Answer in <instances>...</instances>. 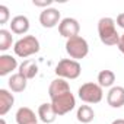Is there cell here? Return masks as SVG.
Instances as JSON below:
<instances>
[{"mask_svg": "<svg viewBox=\"0 0 124 124\" xmlns=\"http://www.w3.org/2000/svg\"><path fill=\"white\" fill-rule=\"evenodd\" d=\"M115 21L112 18H101L98 21V35H99V39L102 44L105 45H118V41H120V34L117 32V28H115Z\"/></svg>", "mask_w": 124, "mask_h": 124, "instance_id": "obj_1", "label": "cell"}, {"mask_svg": "<svg viewBox=\"0 0 124 124\" xmlns=\"http://www.w3.org/2000/svg\"><path fill=\"white\" fill-rule=\"evenodd\" d=\"M54 72H55L57 78L66 79V80H73V79H78L80 76L82 66L79 61H76L73 58H63L58 61Z\"/></svg>", "mask_w": 124, "mask_h": 124, "instance_id": "obj_2", "label": "cell"}, {"mask_svg": "<svg viewBox=\"0 0 124 124\" xmlns=\"http://www.w3.org/2000/svg\"><path fill=\"white\" fill-rule=\"evenodd\" d=\"M39 41L34 35H25L21 39H18L13 45V51L18 57L26 58L29 55H34L39 51Z\"/></svg>", "mask_w": 124, "mask_h": 124, "instance_id": "obj_3", "label": "cell"}, {"mask_svg": "<svg viewBox=\"0 0 124 124\" xmlns=\"http://www.w3.org/2000/svg\"><path fill=\"white\" fill-rule=\"evenodd\" d=\"M66 53L70 55V58L79 61V60L85 58L89 54V44L80 35L73 37V38H69L66 41Z\"/></svg>", "mask_w": 124, "mask_h": 124, "instance_id": "obj_4", "label": "cell"}, {"mask_svg": "<svg viewBox=\"0 0 124 124\" xmlns=\"http://www.w3.org/2000/svg\"><path fill=\"white\" fill-rule=\"evenodd\" d=\"M78 96L85 104H99L102 101V98H104V91L98 83L86 82L79 88Z\"/></svg>", "mask_w": 124, "mask_h": 124, "instance_id": "obj_5", "label": "cell"}, {"mask_svg": "<svg viewBox=\"0 0 124 124\" xmlns=\"http://www.w3.org/2000/svg\"><path fill=\"white\" fill-rule=\"evenodd\" d=\"M51 105H53V108H54V111L57 112L58 117L66 115L76 107V98L70 91V92H66L63 95L51 98Z\"/></svg>", "mask_w": 124, "mask_h": 124, "instance_id": "obj_6", "label": "cell"}, {"mask_svg": "<svg viewBox=\"0 0 124 124\" xmlns=\"http://www.w3.org/2000/svg\"><path fill=\"white\" fill-rule=\"evenodd\" d=\"M58 32L61 37H64L66 39L78 37L80 32V25L75 18H64L61 19L60 25H58Z\"/></svg>", "mask_w": 124, "mask_h": 124, "instance_id": "obj_7", "label": "cell"}, {"mask_svg": "<svg viewBox=\"0 0 124 124\" xmlns=\"http://www.w3.org/2000/svg\"><path fill=\"white\" fill-rule=\"evenodd\" d=\"M60 22H61V15L54 8L42 9V12L39 13V23L44 28H54L60 25Z\"/></svg>", "mask_w": 124, "mask_h": 124, "instance_id": "obj_8", "label": "cell"}, {"mask_svg": "<svg viewBox=\"0 0 124 124\" xmlns=\"http://www.w3.org/2000/svg\"><path fill=\"white\" fill-rule=\"evenodd\" d=\"M107 102L111 108H121L124 105V88L112 86L107 93Z\"/></svg>", "mask_w": 124, "mask_h": 124, "instance_id": "obj_9", "label": "cell"}, {"mask_svg": "<svg viewBox=\"0 0 124 124\" xmlns=\"http://www.w3.org/2000/svg\"><path fill=\"white\" fill-rule=\"evenodd\" d=\"M10 32L16 35H23L29 31V19L25 15H16L10 21Z\"/></svg>", "mask_w": 124, "mask_h": 124, "instance_id": "obj_10", "label": "cell"}, {"mask_svg": "<svg viewBox=\"0 0 124 124\" xmlns=\"http://www.w3.org/2000/svg\"><path fill=\"white\" fill-rule=\"evenodd\" d=\"M66 92H70V86H69V82H67L66 79L57 78V79H54V80L50 83V88H48V95H50V98L63 95V93H66Z\"/></svg>", "mask_w": 124, "mask_h": 124, "instance_id": "obj_11", "label": "cell"}, {"mask_svg": "<svg viewBox=\"0 0 124 124\" xmlns=\"http://www.w3.org/2000/svg\"><path fill=\"white\" fill-rule=\"evenodd\" d=\"M18 67V60L10 54L0 55V76H8Z\"/></svg>", "mask_w": 124, "mask_h": 124, "instance_id": "obj_12", "label": "cell"}, {"mask_svg": "<svg viewBox=\"0 0 124 124\" xmlns=\"http://www.w3.org/2000/svg\"><path fill=\"white\" fill-rule=\"evenodd\" d=\"M57 117H58V115H57V112L54 111L51 102H48V104L44 102V104H41V105L38 107V118H39L42 123H45V124H51V123L55 121Z\"/></svg>", "mask_w": 124, "mask_h": 124, "instance_id": "obj_13", "label": "cell"}, {"mask_svg": "<svg viewBox=\"0 0 124 124\" xmlns=\"http://www.w3.org/2000/svg\"><path fill=\"white\" fill-rule=\"evenodd\" d=\"M15 118H16V123H18V124H38V123H37L38 117H37L35 112H34L31 108H28V107H21V108L16 111Z\"/></svg>", "mask_w": 124, "mask_h": 124, "instance_id": "obj_14", "label": "cell"}, {"mask_svg": "<svg viewBox=\"0 0 124 124\" xmlns=\"http://www.w3.org/2000/svg\"><path fill=\"white\" fill-rule=\"evenodd\" d=\"M15 104V96L8 89H0V115L5 117Z\"/></svg>", "mask_w": 124, "mask_h": 124, "instance_id": "obj_15", "label": "cell"}, {"mask_svg": "<svg viewBox=\"0 0 124 124\" xmlns=\"http://www.w3.org/2000/svg\"><path fill=\"white\" fill-rule=\"evenodd\" d=\"M8 85H9V89H10L12 92L19 93V92H23V91L26 89L28 79H26L25 76H22V75L18 72V73H13V75L9 78Z\"/></svg>", "mask_w": 124, "mask_h": 124, "instance_id": "obj_16", "label": "cell"}, {"mask_svg": "<svg viewBox=\"0 0 124 124\" xmlns=\"http://www.w3.org/2000/svg\"><path fill=\"white\" fill-rule=\"evenodd\" d=\"M19 73L22 76H25L28 80L34 79L38 75V64L35 63L34 60H25L19 64Z\"/></svg>", "mask_w": 124, "mask_h": 124, "instance_id": "obj_17", "label": "cell"}, {"mask_svg": "<svg viewBox=\"0 0 124 124\" xmlns=\"http://www.w3.org/2000/svg\"><path fill=\"white\" fill-rule=\"evenodd\" d=\"M76 118L82 124H89L95 118V111L92 109L91 105H80L76 112Z\"/></svg>", "mask_w": 124, "mask_h": 124, "instance_id": "obj_18", "label": "cell"}, {"mask_svg": "<svg viewBox=\"0 0 124 124\" xmlns=\"http://www.w3.org/2000/svg\"><path fill=\"white\" fill-rule=\"evenodd\" d=\"M115 82V73L112 70H101L98 73V85L104 89V88H112Z\"/></svg>", "mask_w": 124, "mask_h": 124, "instance_id": "obj_19", "label": "cell"}, {"mask_svg": "<svg viewBox=\"0 0 124 124\" xmlns=\"http://www.w3.org/2000/svg\"><path fill=\"white\" fill-rule=\"evenodd\" d=\"M13 44V35L8 29H0V51H8Z\"/></svg>", "mask_w": 124, "mask_h": 124, "instance_id": "obj_20", "label": "cell"}, {"mask_svg": "<svg viewBox=\"0 0 124 124\" xmlns=\"http://www.w3.org/2000/svg\"><path fill=\"white\" fill-rule=\"evenodd\" d=\"M9 18H10V12H9L8 6L0 5V23H2V25L6 23L9 21Z\"/></svg>", "mask_w": 124, "mask_h": 124, "instance_id": "obj_21", "label": "cell"}, {"mask_svg": "<svg viewBox=\"0 0 124 124\" xmlns=\"http://www.w3.org/2000/svg\"><path fill=\"white\" fill-rule=\"evenodd\" d=\"M32 3H34V6L48 9V8L53 5V0H32Z\"/></svg>", "mask_w": 124, "mask_h": 124, "instance_id": "obj_22", "label": "cell"}, {"mask_svg": "<svg viewBox=\"0 0 124 124\" xmlns=\"http://www.w3.org/2000/svg\"><path fill=\"white\" fill-rule=\"evenodd\" d=\"M115 23H117L120 28H123V29H124V12H123V13H120V15L117 16V21H115Z\"/></svg>", "mask_w": 124, "mask_h": 124, "instance_id": "obj_23", "label": "cell"}, {"mask_svg": "<svg viewBox=\"0 0 124 124\" xmlns=\"http://www.w3.org/2000/svg\"><path fill=\"white\" fill-rule=\"evenodd\" d=\"M117 47H118V50L124 54V34L120 37V41H118V45H117Z\"/></svg>", "mask_w": 124, "mask_h": 124, "instance_id": "obj_24", "label": "cell"}, {"mask_svg": "<svg viewBox=\"0 0 124 124\" xmlns=\"http://www.w3.org/2000/svg\"><path fill=\"white\" fill-rule=\"evenodd\" d=\"M111 124H124V118H117V120H114Z\"/></svg>", "mask_w": 124, "mask_h": 124, "instance_id": "obj_25", "label": "cell"}, {"mask_svg": "<svg viewBox=\"0 0 124 124\" xmlns=\"http://www.w3.org/2000/svg\"><path fill=\"white\" fill-rule=\"evenodd\" d=\"M0 121H2V124H6V121H5V118H2V120H0Z\"/></svg>", "mask_w": 124, "mask_h": 124, "instance_id": "obj_26", "label": "cell"}]
</instances>
